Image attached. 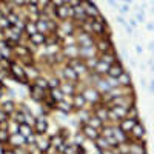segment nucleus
<instances>
[{"label":"nucleus","instance_id":"20","mask_svg":"<svg viewBox=\"0 0 154 154\" xmlns=\"http://www.w3.org/2000/svg\"><path fill=\"white\" fill-rule=\"evenodd\" d=\"M8 145H11V148L25 146V137H23V136H20L19 133H16V134H9Z\"/></svg>","mask_w":154,"mask_h":154},{"label":"nucleus","instance_id":"17","mask_svg":"<svg viewBox=\"0 0 154 154\" xmlns=\"http://www.w3.org/2000/svg\"><path fill=\"white\" fill-rule=\"evenodd\" d=\"M136 122H137L136 119H131V117H123V119H120V120H119L117 123H116V125H117L122 131H125L126 134H130L131 128L134 126V123H136Z\"/></svg>","mask_w":154,"mask_h":154},{"label":"nucleus","instance_id":"7","mask_svg":"<svg viewBox=\"0 0 154 154\" xmlns=\"http://www.w3.org/2000/svg\"><path fill=\"white\" fill-rule=\"evenodd\" d=\"M145 134H146V130H145V126H143V123L140 122V120H137L136 123H134V126L131 128V131H130V139L131 140H143L145 139Z\"/></svg>","mask_w":154,"mask_h":154},{"label":"nucleus","instance_id":"28","mask_svg":"<svg viewBox=\"0 0 154 154\" xmlns=\"http://www.w3.org/2000/svg\"><path fill=\"white\" fill-rule=\"evenodd\" d=\"M97 62H99L97 56H91V57H86V59L83 60L85 66H86V69H88L89 72H93V71H94V68H96V65H97Z\"/></svg>","mask_w":154,"mask_h":154},{"label":"nucleus","instance_id":"38","mask_svg":"<svg viewBox=\"0 0 154 154\" xmlns=\"http://www.w3.org/2000/svg\"><path fill=\"white\" fill-rule=\"evenodd\" d=\"M75 112H79L80 119H82V123H83V122H86V119L89 117V114H91V112H85L83 109H80V111H75Z\"/></svg>","mask_w":154,"mask_h":154},{"label":"nucleus","instance_id":"40","mask_svg":"<svg viewBox=\"0 0 154 154\" xmlns=\"http://www.w3.org/2000/svg\"><path fill=\"white\" fill-rule=\"evenodd\" d=\"M8 77V71H5V69H0V82H3L5 79Z\"/></svg>","mask_w":154,"mask_h":154},{"label":"nucleus","instance_id":"24","mask_svg":"<svg viewBox=\"0 0 154 154\" xmlns=\"http://www.w3.org/2000/svg\"><path fill=\"white\" fill-rule=\"evenodd\" d=\"M31 83H34L35 86H38V88H42V89H49V86H48V77H45V75H35L34 77V80L31 82Z\"/></svg>","mask_w":154,"mask_h":154},{"label":"nucleus","instance_id":"33","mask_svg":"<svg viewBox=\"0 0 154 154\" xmlns=\"http://www.w3.org/2000/svg\"><path fill=\"white\" fill-rule=\"evenodd\" d=\"M8 140H9V133L8 130H5V128L0 126V145H8Z\"/></svg>","mask_w":154,"mask_h":154},{"label":"nucleus","instance_id":"9","mask_svg":"<svg viewBox=\"0 0 154 154\" xmlns=\"http://www.w3.org/2000/svg\"><path fill=\"white\" fill-rule=\"evenodd\" d=\"M54 111H59V112H63V114H71V112L74 111V108H72V105H71V97L65 96L60 102H56Z\"/></svg>","mask_w":154,"mask_h":154},{"label":"nucleus","instance_id":"37","mask_svg":"<svg viewBox=\"0 0 154 154\" xmlns=\"http://www.w3.org/2000/svg\"><path fill=\"white\" fill-rule=\"evenodd\" d=\"M99 154H117V149L116 148H105V149H100Z\"/></svg>","mask_w":154,"mask_h":154},{"label":"nucleus","instance_id":"39","mask_svg":"<svg viewBox=\"0 0 154 154\" xmlns=\"http://www.w3.org/2000/svg\"><path fill=\"white\" fill-rule=\"evenodd\" d=\"M2 154H16V152H14V149H12L11 146H6L5 145L3 149H2Z\"/></svg>","mask_w":154,"mask_h":154},{"label":"nucleus","instance_id":"34","mask_svg":"<svg viewBox=\"0 0 154 154\" xmlns=\"http://www.w3.org/2000/svg\"><path fill=\"white\" fill-rule=\"evenodd\" d=\"M60 82H62V80L59 79V77H57L56 74L48 77V86H49V89H51V88H57V86L60 85Z\"/></svg>","mask_w":154,"mask_h":154},{"label":"nucleus","instance_id":"26","mask_svg":"<svg viewBox=\"0 0 154 154\" xmlns=\"http://www.w3.org/2000/svg\"><path fill=\"white\" fill-rule=\"evenodd\" d=\"M17 133H19L20 136H23V137H28L29 134H32V133H34V130H32V126H31V125H28V123H19Z\"/></svg>","mask_w":154,"mask_h":154},{"label":"nucleus","instance_id":"43","mask_svg":"<svg viewBox=\"0 0 154 154\" xmlns=\"http://www.w3.org/2000/svg\"><path fill=\"white\" fill-rule=\"evenodd\" d=\"M140 83H142L143 86H146V80H145V79H142V80H140Z\"/></svg>","mask_w":154,"mask_h":154},{"label":"nucleus","instance_id":"5","mask_svg":"<svg viewBox=\"0 0 154 154\" xmlns=\"http://www.w3.org/2000/svg\"><path fill=\"white\" fill-rule=\"evenodd\" d=\"M60 80H69V82H75V83H80V75L77 74L68 63H65L62 68V75H60Z\"/></svg>","mask_w":154,"mask_h":154},{"label":"nucleus","instance_id":"2","mask_svg":"<svg viewBox=\"0 0 154 154\" xmlns=\"http://www.w3.org/2000/svg\"><path fill=\"white\" fill-rule=\"evenodd\" d=\"M86 100V103H91V105H97L102 103V94L97 91V89L93 85H88L83 88V91H80Z\"/></svg>","mask_w":154,"mask_h":154},{"label":"nucleus","instance_id":"19","mask_svg":"<svg viewBox=\"0 0 154 154\" xmlns=\"http://www.w3.org/2000/svg\"><path fill=\"white\" fill-rule=\"evenodd\" d=\"M116 83H117V86H133V77H131V74L130 72H126V71H123L117 79H116Z\"/></svg>","mask_w":154,"mask_h":154},{"label":"nucleus","instance_id":"13","mask_svg":"<svg viewBox=\"0 0 154 154\" xmlns=\"http://www.w3.org/2000/svg\"><path fill=\"white\" fill-rule=\"evenodd\" d=\"M123 65L120 63V60H116L112 65L108 66V71H106V77H109V79H117V77L123 72Z\"/></svg>","mask_w":154,"mask_h":154},{"label":"nucleus","instance_id":"23","mask_svg":"<svg viewBox=\"0 0 154 154\" xmlns=\"http://www.w3.org/2000/svg\"><path fill=\"white\" fill-rule=\"evenodd\" d=\"M0 108H2L5 112H8L9 116L16 111V108H17V105H16V102L12 100V99H8V100H3L2 103H0Z\"/></svg>","mask_w":154,"mask_h":154},{"label":"nucleus","instance_id":"3","mask_svg":"<svg viewBox=\"0 0 154 154\" xmlns=\"http://www.w3.org/2000/svg\"><path fill=\"white\" fill-rule=\"evenodd\" d=\"M66 63L68 65L80 75V79H85V77H88V74H89V71L86 69V66H85V63H83V60L80 59V57H75V59H69V60H66ZM82 82V80H80Z\"/></svg>","mask_w":154,"mask_h":154},{"label":"nucleus","instance_id":"15","mask_svg":"<svg viewBox=\"0 0 154 154\" xmlns=\"http://www.w3.org/2000/svg\"><path fill=\"white\" fill-rule=\"evenodd\" d=\"M66 134V131L63 130L62 133H59V134H54V136H51V137H48V140H49V146H53V148H59L63 142H66V137L68 136H65Z\"/></svg>","mask_w":154,"mask_h":154},{"label":"nucleus","instance_id":"8","mask_svg":"<svg viewBox=\"0 0 154 154\" xmlns=\"http://www.w3.org/2000/svg\"><path fill=\"white\" fill-rule=\"evenodd\" d=\"M96 117H99L103 123L108 122V112H109V106L105 105V103H97V105H93V111H91Z\"/></svg>","mask_w":154,"mask_h":154},{"label":"nucleus","instance_id":"21","mask_svg":"<svg viewBox=\"0 0 154 154\" xmlns=\"http://www.w3.org/2000/svg\"><path fill=\"white\" fill-rule=\"evenodd\" d=\"M38 149H40L42 152H46V149L49 148V140L48 137H45L43 134H37V140H35V145Z\"/></svg>","mask_w":154,"mask_h":154},{"label":"nucleus","instance_id":"10","mask_svg":"<svg viewBox=\"0 0 154 154\" xmlns=\"http://www.w3.org/2000/svg\"><path fill=\"white\" fill-rule=\"evenodd\" d=\"M77 86H79V83H75V82L62 80V82H60V85H59V89L63 93V96H68V97H71L74 93L79 91V89H77Z\"/></svg>","mask_w":154,"mask_h":154},{"label":"nucleus","instance_id":"12","mask_svg":"<svg viewBox=\"0 0 154 154\" xmlns=\"http://www.w3.org/2000/svg\"><path fill=\"white\" fill-rule=\"evenodd\" d=\"M80 133L83 134L85 139L93 140V142L100 136V134H99V130H96V128L89 126V125H86V123H82V125H80Z\"/></svg>","mask_w":154,"mask_h":154},{"label":"nucleus","instance_id":"25","mask_svg":"<svg viewBox=\"0 0 154 154\" xmlns=\"http://www.w3.org/2000/svg\"><path fill=\"white\" fill-rule=\"evenodd\" d=\"M83 123H86V125H89V126H93V128H96V130H100L102 126H103V122H102L99 117H96V116L91 112L89 114V117L86 119V122H83Z\"/></svg>","mask_w":154,"mask_h":154},{"label":"nucleus","instance_id":"30","mask_svg":"<svg viewBox=\"0 0 154 154\" xmlns=\"http://www.w3.org/2000/svg\"><path fill=\"white\" fill-rule=\"evenodd\" d=\"M126 117H131V119L139 120V109H137L136 103H131L130 106L126 108Z\"/></svg>","mask_w":154,"mask_h":154},{"label":"nucleus","instance_id":"22","mask_svg":"<svg viewBox=\"0 0 154 154\" xmlns=\"http://www.w3.org/2000/svg\"><path fill=\"white\" fill-rule=\"evenodd\" d=\"M111 112L116 116V119H117V122L123 117H126V106H120V105H111L109 106Z\"/></svg>","mask_w":154,"mask_h":154},{"label":"nucleus","instance_id":"36","mask_svg":"<svg viewBox=\"0 0 154 154\" xmlns=\"http://www.w3.org/2000/svg\"><path fill=\"white\" fill-rule=\"evenodd\" d=\"M83 140H85L83 134H82V133H77V134H75V137H74V145H82Z\"/></svg>","mask_w":154,"mask_h":154},{"label":"nucleus","instance_id":"32","mask_svg":"<svg viewBox=\"0 0 154 154\" xmlns=\"http://www.w3.org/2000/svg\"><path fill=\"white\" fill-rule=\"evenodd\" d=\"M94 143H96L97 151L105 149V148H109V145H108V142H106V139H105V137H102V136H99V137L94 140Z\"/></svg>","mask_w":154,"mask_h":154},{"label":"nucleus","instance_id":"11","mask_svg":"<svg viewBox=\"0 0 154 154\" xmlns=\"http://www.w3.org/2000/svg\"><path fill=\"white\" fill-rule=\"evenodd\" d=\"M71 105L74 108V111H80V109H85V106L88 105L86 103V100L83 97V94L80 91H77L71 96Z\"/></svg>","mask_w":154,"mask_h":154},{"label":"nucleus","instance_id":"16","mask_svg":"<svg viewBox=\"0 0 154 154\" xmlns=\"http://www.w3.org/2000/svg\"><path fill=\"white\" fill-rule=\"evenodd\" d=\"M111 130H112V137L117 140L119 143H125V142H128L130 140V136H128L125 131H122L120 128L116 125V123H112V126H111Z\"/></svg>","mask_w":154,"mask_h":154},{"label":"nucleus","instance_id":"41","mask_svg":"<svg viewBox=\"0 0 154 154\" xmlns=\"http://www.w3.org/2000/svg\"><path fill=\"white\" fill-rule=\"evenodd\" d=\"M3 93H5V83L0 82V99L3 97Z\"/></svg>","mask_w":154,"mask_h":154},{"label":"nucleus","instance_id":"18","mask_svg":"<svg viewBox=\"0 0 154 154\" xmlns=\"http://www.w3.org/2000/svg\"><path fill=\"white\" fill-rule=\"evenodd\" d=\"M45 40H46V34H43V32H34L32 35H29L28 37V42L31 43V45H34L35 48H38V46H42V45H45Z\"/></svg>","mask_w":154,"mask_h":154},{"label":"nucleus","instance_id":"27","mask_svg":"<svg viewBox=\"0 0 154 154\" xmlns=\"http://www.w3.org/2000/svg\"><path fill=\"white\" fill-rule=\"evenodd\" d=\"M48 97H51L54 102H60L65 96H63V93L60 91L59 86H57V88H51V89H48Z\"/></svg>","mask_w":154,"mask_h":154},{"label":"nucleus","instance_id":"4","mask_svg":"<svg viewBox=\"0 0 154 154\" xmlns=\"http://www.w3.org/2000/svg\"><path fill=\"white\" fill-rule=\"evenodd\" d=\"M49 128V123L46 120V116L45 114H40V116H35L34 119V125H32V130L35 134H46Z\"/></svg>","mask_w":154,"mask_h":154},{"label":"nucleus","instance_id":"42","mask_svg":"<svg viewBox=\"0 0 154 154\" xmlns=\"http://www.w3.org/2000/svg\"><path fill=\"white\" fill-rule=\"evenodd\" d=\"M136 51L140 54V53H142V46H136Z\"/></svg>","mask_w":154,"mask_h":154},{"label":"nucleus","instance_id":"31","mask_svg":"<svg viewBox=\"0 0 154 154\" xmlns=\"http://www.w3.org/2000/svg\"><path fill=\"white\" fill-rule=\"evenodd\" d=\"M106 71H108V65H105V63H102V62H97V65H96L93 72L96 75H106Z\"/></svg>","mask_w":154,"mask_h":154},{"label":"nucleus","instance_id":"1","mask_svg":"<svg viewBox=\"0 0 154 154\" xmlns=\"http://www.w3.org/2000/svg\"><path fill=\"white\" fill-rule=\"evenodd\" d=\"M8 77H12L14 80L20 82V83H26L29 85L31 80L28 79V74H26V69H25L17 60L12 59L9 62V66H8Z\"/></svg>","mask_w":154,"mask_h":154},{"label":"nucleus","instance_id":"29","mask_svg":"<svg viewBox=\"0 0 154 154\" xmlns=\"http://www.w3.org/2000/svg\"><path fill=\"white\" fill-rule=\"evenodd\" d=\"M11 119L14 120V122H17V123H25V119H26V114H25L22 109L16 108V111L11 114Z\"/></svg>","mask_w":154,"mask_h":154},{"label":"nucleus","instance_id":"35","mask_svg":"<svg viewBox=\"0 0 154 154\" xmlns=\"http://www.w3.org/2000/svg\"><path fill=\"white\" fill-rule=\"evenodd\" d=\"M11 119V116L8 114V112H5L2 108H0V123H5V122H8Z\"/></svg>","mask_w":154,"mask_h":154},{"label":"nucleus","instance_id":"44","mask_svg":"<svg viewBox=\"0 0 154 154\" xmlns=\"http://www.w3.org/2000/svg\"><path fill=\"white\" fill-rule=\"evenodd\" d=\"M128 154H134V152H128Z\"/></svg>","mask_w":154,"mask_h":154},{"label":"nucleus","instance_id":"6","mask_svg":"<svg viewBox=\"0 0 154 154\" xmlns=\"http://www.w3.org/2000/svg\"><path fill=\"white\" fill-rule=\"evenodd\" d=\"M28 86H29V96H31V99H32L34 102H37V103H42V102L46 99V96H48L46 89L38 88V86H35L34 83H29Z\"/></svg>","mask_w":154,"mask_h":154},{"label":"nucleus","instance_id":"14","mask_svg":"<svg viewBox=\"0 0 154 154\" xmlns=\"http://www.w3.org/2000/svg\"><path fill=\"white\" fill-rule=\"evenodd\" d=\"M97 59H99V62H102V63H105V65H112V63L116 62V60H119V57H117V54L114 53V51H106V53H100V54H97Z\"/></svg>","mask_w":154,"mask_h":154}]
</instances>
